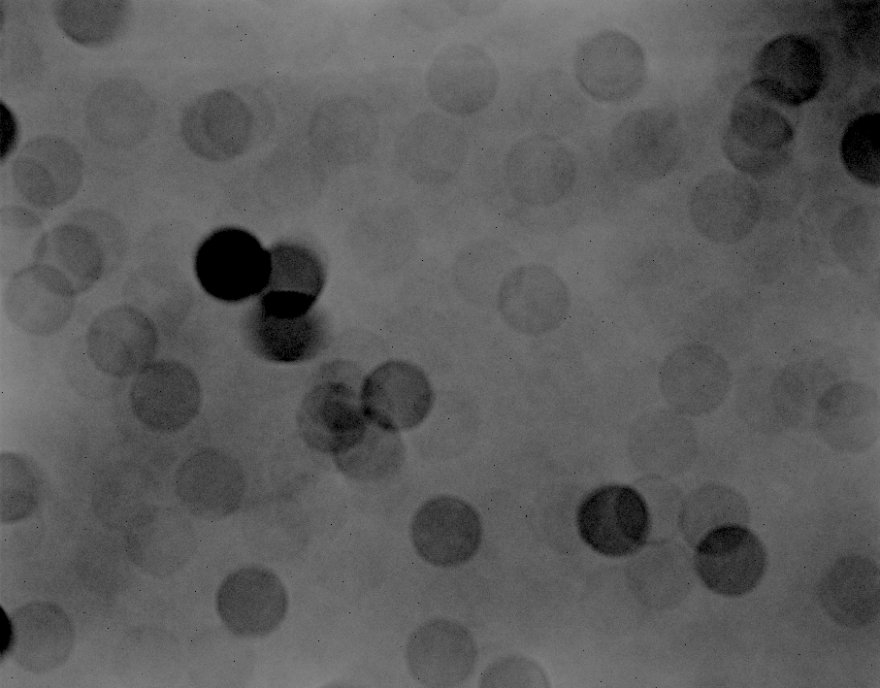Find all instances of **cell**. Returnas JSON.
<instances>
[{"label": "cell", "instance_id": "cell-10", "mask_svg": "<svg viewBox=\"0 0 880 688\" xmlns=\"http://www.w3.org/2000/svg\"><path fill=\"white\" fill-rule=\"evenodd\" d=\"M688 214L702 237L731 245L746 238L757 225L761 199L757 188L742 174L716 170L692 188Z\"/></svg>", "mask_w": 880, "mask_h": 688}, {"label": "cell", "instance_id": "cell-3", "mask_svg": "<svg viewBox=\"0 0 880 688\" xmlns=\"http://www.w3.org/2000/svg\"><path fill=\"white\" fill-rule=\"evenodd\" d=\"M194 271L208 295L222 302L237 303L259 296L266 289L271 271L270 252L249 231L222 227L199 244Z\"/></svg>", "mask_w": 880, "mask_h": 688}, {"label": "cell", "instance_id": "cell-1", "mask_svg": "<svg viewBox=\"0 0 880 688\" xmlns=\"http://www.w3.org/2000/svg\"><path fill=\"white\" fill-rule=\"evenodd\" d=\"M794 137V126L784 107L748 84L734 98L721 144L725 157L738 171L762 179L787 162Z\"/></svg>", "mask_w": 880, "mask_h": 688}, {"label": "cell", "instance_id": "cell-27", "mask_svg": "<svg viewBox=\"0 0 880 688\" xmlns=\"http://www.w3.org/2000/svg\"><path fill=\"white\" fill-rule=\"evenodd\" d=\"M181 133L188 148L200 158L217 162L234 158L247 142V109L229 91L205 93L184 111Z\"/></svg>", "mask_w": 880, "mask_h": 688}, {"label": "cell", "instance_id": "cell-20", "mask_svg": "<svg viewBox=\"0 0 880 688\" xmlns=\"http://www.w3.org/2000/svg\"><path fill=\"white\" fill-rule=\"evenodd\" d=\"M248 342L265 360L298 363L317 356L325 347L328 327L315 308L303 309L259 299L246 323Z\"/></svg>", "mask_w": 880, "mask_h": 688}, {"label": "cell", "instance_id": "cell-22", "mask_svg": "<svg viewBox=\"0 0 880 688\" xmlns=\"http://www.w3.org/2000/svg\"><path fill=\"white\" fill-rule=\"evenodd\" d=\"M155 116L151 94L139 81L126 77L102 81L84 105L85 124L91 137L113 148H130L144 141Z\"/></svg>", "mask_w": 880, "mask_h": 688}, {"label": "cell", "instance_id": "cell-28", "mask_svg": "<svg viewBox=\"0 0 880 688\" xmlns=\"http://www.w3.org/2000/svg\"><path fill=\"white\" fill-rule=\"evenodd\" d=\"M35 262L58 269L76 294L89 290L101 278L105 254L97 235L85 226L65 223L44 233L34 249Z\"/></svg>", "mask_w": 880, "mask_h": 688}, {"label": "cell", "instance_id": "cell-35", "mask_svg": "<svg viewBox=\"0 0 880 688\" xmlns=\"http://www.w3.org/2000/svg\"><path fill=\"white\" fill-rule=\"evenodd\" d=\"M41 478L28 457L6 452L0 456V519L15 523L29 517L38 507Z\"/></svg>", "mask_w": 880, "mask_h": 688}, {"label": "cell", "instance_id": "cell-33", "mask_svg": "<svg viewBox=\"0 0 880 688\" xmlns=\"http://www.w3.org/2000/svg\"><path fill=\"white\" fill-rule=\"evenodd\" d=\"M196 548L191 532L184 527L156 525L151 518L133 524L127 535L131 561L146 573L166 577L180 570Z\"/></svg>", "mask_w": 880, "mask_h": 688}, {"label": "cell", "instance_id": "cell-12", "mask_svg": "<svg viewBox=\"0 0 880 688\" xmlns=\"http://www.w3.org/2000/svg\"><path fill=\"white\" fill-rule=\"evenodd\" d=\"M83 176L80 152L70 141L56 135H40L27 141L11 166L16 191L39 209H53L74 198Z\"/></svg>", "mask_w": 880, "mask_h": 688}, {"label": "cell", "instance_id": "cell-7", "mask_svg": "<svg viewBox=\"0 0 880 688\" xmlns=\"http://www.w3.org/2000/svg\"><path fill=\"white\" fill-rule=\"evenodd\" d=\"M504 174L515 201L529 207H549L573 190L578 162L573 150L560 138L533 132L509 148Z\"/></svg>", "mask_w": 880, "mask_h": 688}, {"label": "cell", "instance_id": "cell-38", "mask_svg": "<svg viewBox=\"0 0 880 688\" xmlns=\"http://www.w3.org/2000/svg\"><path fill=\"white\" fill-rule=\"evenodd\" d=\"M541 668L524 657H506L491 663L479 678L480 687L545 686Z\"/></svg>", "mask_w": 880, "mask_h": 688}, {"label": "cell", "instance_id": "cell-17", "mask_svg": "<svg viewBox=\"0 0 880 688\" xmlns=\"http://www.w3.org/2000/svg\"><path fill=\"white\" fill-rule=\"evenodd\" d=\"M469 140L464 126L441 111L415 115L399 135L397 153L408 176L425 185L443 184L461 170Z\"/></svg>", "mask_w": 880, "mask_h": 688}, {"label": "cell", "instance_id": "cell-24", "mask_svg": "<svg viewBox=\"0 0 880 688\" xmlns=\"http://www.w3.org/2000/svg\"><path fill=\"white\" fill-rule=\"evenodd\" d=\"M477 655L471 632L460 623L446 619L423 623L412 632L406 645L409 671L426 687L459 686L473 672Z\"/></svg>", "mask_w": 880, "mask_h": 688}, {"label": "cell", "instance_id": "cell-25", "mask_svg": "<svg viewBox=\"0 0 880 688\" xmlns=\"http://www.w3.org/2000/svg\"><path fill=\"white\" fill-rule=\"evenodd\" d=\"M175 491L194 516L219 520L239 507L245 478L232 457L217 449L204 448L180 464L175 474Z\"/></svg>", "mask_w": 880, "mask_h": 688}, {"label": "cell", "instance_id": "cell-6", "mask_svg": "<svg viewBox=\"0 0 880 688\" xmlns=\"http://www.w3.org/2000/svg\"><path fill=\"white\" fill-rule=\"evenodd\" d=\"M826 80L822 46L811 36L787 33L758 51L749 84L779 106L795 108L815 99Z\"/></svg>", "mask_w": 880, "mask_h": 688}, {"label": "cell", "instance_id": "cell-29", "mask_svg": "<svg viewBox=\"0 0 880 688\" xmlns=\"http://www.w3.org/2000/svg\"><path fill=\"white\" fill-rule=\"evenodd\" d=\"M818 426L830 442L849 446L877 436L876 395L863 384L844 382L831 387L818 407Z\"/></svg>", "mask_w": 880, "mask_h": 688}, {"label": "cell", "instance_id": "cell-32", "mask_svg": "<svg viewBox=\"0 0 880 688\" xmlns=\"http://www.w3.org/2000/svg\"><path fill=\"white\" fill-rule=\"evenodd\" d=\"M269 252L270 277L262 293L314 307L326 280V271L317 253L287 242L272 246Z\"/></svg>", "mask_w": 880, "mask_h": 688}, {"label": "cell", "instance_id": "cell-19", "mask_svg": "<svg viewBox=\"0 0 880 688\" xmlns=\"http://www.w3.org/2000/svg\"><path fill=\"white\" fill-rule=\"evenodd\" d=\"M76 292L55 267L35 262L16 271L4 291V310L21 331L38 337L59 332L70 320Z\"/></svg>", "mask_w": 880, "mask_h": 688}, {"label": "cell", "instance_id": "cell-16", "mask_svg": "<svg viewBox=\"0 0 880 688\" xmlns=\"http://www.w3.org/2000/svg\"><path fill=\"white\" fill-rule=\"evenodd\" d=\"M287 590L273 571L261 566L239 568L223 579L216 610L227 630L241 638H261L276 631L288 611Z\"/></svg>", "mask_w": 880, "mask_h": 688}, {"label": "cell", "instance_id": "cell-18", "mask_svg": "<svg viewBox=\"0 0 880 688\" xmlns=\"http://www.w3.org/2000/svg\"><path fill=\"white\" fill-rule=\"evenodd\" d=\"M417 554L436 567L451 568L477 553L483 535L478 512L466 501L440 495L424 502L410 527Z\"/></svg>", "mask_w": 880, "mask_h": 688}, {"label": "cell", "instance_id": "cell-26", "mask_svg": "<svg viewBox=\"0 0 880 688\" xmlns=\"http://www.w3.org/2000/svg\"><path fill=\"white\" fill-rule=\"evenodd\" d=\"M75 640L67 613L49 601H34L10 617L9 657L31 673H48L69 658Z\"/></svg>", "mask_w": 880, "mask_h": 688}, {"label": "cell", "instance_id": "cell-21", "mask_svg": "<svg viewBox=\"0 0 880 688\" xmlns=\"http://www.w3.org/2000/svg\"><path fill=\"white\" fill-rule=\"evenodd\" d=\"M298 426L311 448L336 457L363 440L369 423L361 409L359 392L345 381L327 379L304 396Z\"/></svg>", "mask_w": 880, "mask_h": 688}, {"label": "cell", "instance_id": "cell-14", "mask_svg": "<svg viewBox=\"0 0 880 688\" xmlns=\"http://www.w3.org/2000/svg\"><path fill=\"white\" fill-rule=\"evenodd\" d=\"M359 398L370 425L397 434L424 421L433 405V390L418 366L390 360L364 378Z\"/></svg>", "mask_w": 880, "mask_h": 688}, {"label": "cell", "instance_id": "cell-36", "mask_svg": "<svg viewBox=\"0 0 880 688\" xmlns=\"http://www.w3.org/2000/svg\"><path fill=\"white\" fill-rule=\"evenodd\" d=\"M880 115L866 112L853 118L840 140V158L846 171L859 183L878 188L880 183Z\"/></svg>", "mask_w": 880, "mask_h": 688}, {"label": "cell", "instance_id": "cell-30", "mask_svg": "<svg viewBox=\"0 0 880 688\" xmlns=\"http://www.w3.org/2000/svg\"><path fill=\"white\" fill-rule=\"evenodd\" d=\"M528 124L537 133L560 136L577 128L586 112L582 94L561 70L549 69L530 81L523 99Z\"/></svg>", "mask_w": 880, "mask_h": 688}, {"label": "cell", "instance_id": "cell-8", "mask_svg": "<svg viewBox=\"0 0 880 688\" xmlns=\"http://www.w3.org/2000/svg\"><path fill=\"white\" fill-rule=\"evenodd\" d=\"M576 524L580 537L593 551L616 558L634 554L645 545L651 516L636 489L611 484L585 496L577 510Z\"/></svg>", "mask_w": 880, "mask_h": 688}, {"label": "cell", "instance_id": "cell-11", "mask_svg": "<svg viewBox=\"0 0 880 688\" xmlns=\"http://www.w3.org/2000/svg\"><path fill=\"white\" fill-rule=\"evenodd\" d=\"M129 402L134 417L145 429L174 433L198 415L201 385L187 365L176 360H156L135 374Z\"/></svg>", "mask_w": 880, "mask_h": 688}, {"label": "cell", "instance_id": "cell-31", "mask_svg": "<svg viewBox=\"0 0 880 688\" xmlns=\"http://www.w3.org/2000/svg\"><path fill=\"white\" fill-rule=\"evenodd\" d=\"M53 18L73 42L102 47L120 38L132 19V4L122 0H57Z\"/></svg>", "mask_w": 880, "mask_h": 688}, {"label": "cell", "instance_id": "cell-2", "mask_svg": "<svg viewBox=\"0 0 880 688\" xmlns=\"http://www.w3.org/2000/svg\"><path fill=\"white\" fill-rule=\"evenodd\" d=\"M683 148L678 117L661 107L629 111L614 125L608 140L614 170L635 183L653 182L669 174L680 161Z\"/></svg>", "mask_w": 880, "mask_h": 688}, {"label": "cell", "instance_id": "cell-37", "mask_svg": "<svg viewBox=\"0 0 880 688\" xmlns=\"http://www.w3.org/2000/svg\"><path fill=\"white\" fill-rule=\"evenodd\" d=\"M382 442L383 440L369 442L366 433L357 446L336 456V463L344 473L356 479H376L388 474L397 466L400 455L392 453V446H384Z\"/></svg>", "mask_w": 880, "mask_h": 688}, {"label": "cell", "instance_id": "cell-15", "mask_svg": "<svg viewBox=\"0 0 880 688\" xmlns=\"http://www.w3.org/2000/svg\"><path fill=\"white\" fill-rule=\"evenodd\" d=\"M767 566L765 547L749 528L726 523L710 529L694 553L695 571L712 592L740 597L761 581Z\"/></svg>", "mask_w": 880, "mask_h": 688}, {"label": "cell", "instance_id": "cell-34", "mask_svg": "<svg viewBox=\"0 0 880 688\" xmlns=\"http://www.w3.org/2000/svg\"><path fill=\"white\" fill-rule=\"evenodd\" d=\"M326 122L331 146L345 158L368 152L378 137V121L361 99L342 98L331 103Z\"/></svg>", "mask_w": 880, "mask_h": 688}, {"label": "cell", "instance_id": "cell-13", "mask_svg": "<svg viewBox=\"0 0 880 688\" xmlns=\"http://www.w3.org/2000/svg\"><path fill=\"white\" fill-rule=\"evenodd\" d=\"M158 332L153 320L131 304L102 310L91 321L85 336L87 356L100 373L124 379L153 361Z\"/></svg>", "mask_w": 880, "mask_h": 688}, {"label": "cell", "instance_id": "cell-4", "mask_svg": "<svg viewBox=\"0 0 880 688\" xmlns=\"http://www.w3.org/2000/svg\"><path fill=\"white\" fill-rule=\"evenodd\" d=\"M425 89L439 111L451 117H470L485 110L500 87L495 60L481 46L457 41L442 47L425 74Z\"/></svg>", "mask_w": 880, "mask_h": 688}, {"label": "cell", "instance_id": "cell-23", "mask_svg": "<svg viewBox=\"0 0 880 688\" xmlns=\"http://www.w3.org/2000/svg\"><path fill=\"white\" fill-rule=\"evenodd\" d=\"M731 372L726 360L702 343H686L663 360L659 383L663 396L678 411L700 415L713 410L728 392Z\"/></svg>", "mask_w": 880, "mask_h": 688}, {"label": "cell", "instance_id": "cell-9", "mask_svg": "<svg viewBox=\"0 0 880 688\" xmlns=\"http://www.w3.org/2000/svg\"><path fill=\"white\" fill-rule=\"evenodd\" d=\"M496 303L510 328L538 336L563 324L572 297L568 284L555 269L531 262L514 266L504 275L496 291Z\"/></svg>", "mask_w": 880, "mask_h": 688}, {"label": "cell", "instance_id": "cell-5", "mask_svg": "<svg viewBox=\"0 0 880 688\" xmlns=\"http://www.w3.org/2000/svg\"><path fill=\"white\" fill-rule=\"evenodd\" d=\"M572 70L583 93L608 104L637 97L648 71L642 46L618 29H604L583 40L574 52Z\"/></svg>", "mask_w": 880, "mask_h": 688}]
</instances>
